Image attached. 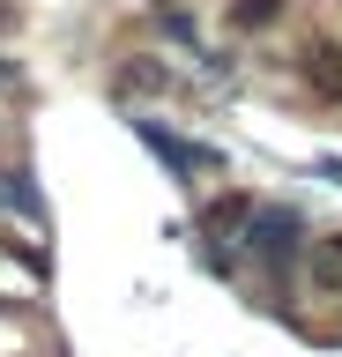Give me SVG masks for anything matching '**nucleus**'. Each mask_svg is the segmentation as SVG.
I'll return each mask as SVG.
<instances>
[{
    "mask_svg": "<svg viewBox=\"0 0 342 357\" xmlns=\"http://www.w3.org/2000/svg\"><path fill=\"white\" fill-rule=\"evenodd\" d=\"M320 178H335V186H342V156H327V164H320Z\"/></svg>",
    "mask_w": 342,
    "mask_h": 357,
    "instance_id": "obj_9",
    "label": "nucleus"
},
{
    "mask_svg": "<svg viewBox=\"0 0 342 357\" xmlns=\"http://www.w3.org/2000/svg\"><path fill=\"white\" fill-rule=\"evenodd\" d=\"M0 245H8V253H15V261H23V268H30V275H45V268H52V261H45V253H38V245H30V238H23V231H0Z\"/></svg>",
    "mask_w": 342,
    "mask_h": 357,
    "instance_id": "obj_8",
    "label": "nucleus"
},
{
    "mask_svg": "<svg viewBox=\"0 0 342 357\" xmlns=\"http://www.w3.org/2000/svg\"><path fill=\"white\" fill-rule=\"evenodd\" d=\"M305 275H313V290H320V298H335V290H342V231L313 245V268H305Z\"/></svg>",
    "mask_w": 342,
    "mask_h": 357,
    "instance_id": "obj_4",
    "label": "nucleus"
},
{
    "mask_svg": "<svg viewBox=\"0 0 342 357\" xmlns=\"http://www.w3.org/2000/svg\"><path fill=\"white\" fill-rule=\"evenodd\" d=\"M8 22H15V8H8V0H0V30H8Z\"/></svg>",
    "mask_w": 342,
    "mask_h": 357,
    "instance_id": "obj_10",
    "label": "nucleus"
},
{
    "mask_svg": "<svg viewBox=\"0 0 342 357\" xmlns=\"http://www.w3.org/2000/svg\"><path fill=\"white\" fill-rule=\"evenodd\" d=\"M297 75H305V89H313L320 105H342V45L313 38V45H305V60H297Z\"/></svg>",
    "mask_w": 342,
    "mask_h": 357,
    "instance_id": "obj_3",
    "label": "nucleus"
},
{
    "mask_svg": "<svg viewBox=\"0 0 342 357\" xmlns=\"http://www.w3.org/2000/svg\"><path fill=\"white\" fill-rule=\"evenodd\" d=\"M246 223H253V201H246V194H224L216 208H208L201 231H216V238H246Z\"/></svg>",
    "mask_w": 342,
    "mask_h": 357,
    "instance_id": "obj_6",
    "label": "nucleus"
},
{
    "mask_svg": "<svg viewBox=\"0 0 342 357\" xmlns=\"http://www.w3.org/2000/svg\"><path fill=\"white\" fill-rule=\"evenodd\" d=\"M246 245H253L268 268H290V261H297V216H290V208H275V201H268V208H253Z\"/></svg>",
    "mask_w": 342,
    "mask_h": 357,
    "instance_id": "obj_2",
    "label": "nucleus"
},
{
    "mask_svg": "<svg viewBox=\"0 0 342 357\" xmlns=\"http://www.w3.org/2000/svg\"><path fill=\"white\" fill-rule=\"evenodd\" d=\"M283 8L290 0H231V30H268V22H283Z\"/></svg>",
    "mask_w": 342,
    "mask_h": 357,
    "instance_id": "obj_7",
    "label": "nucleus"
},
{
    "mask_svg": "<svg viewBox=\"0 0 342 357\" xmlns=\"http://www.w3.org/2000/svg\"><path fill=\"white\" fill-rule=\"evenodd\" d=\"M134 134H141V142H149V149H157L179 178H216V172H224V149H208V142H186V134H171L164 119H134Z\"/></svg>",
    "mask_w": 342,
    "mask_h": 357,
    "instance_id": "obj_1",
    "label": "nucleus"
},
{
    "mask_svg": "<svg viewBox=\"0 0 342 357\" xmlns=\"http://www.w3.org/2000/svg\"><path fill=\"white\" fill-rule=\"evenodd\" d=\"M0 201L15 208V216H30V223H45V194L30 186V172H0Z\"/></svg>",
    "mask_w": 342,
    "mask_h": 357,
    "instance_id": "obj_5",
    "label": "nucleus"
}]
</instances>
